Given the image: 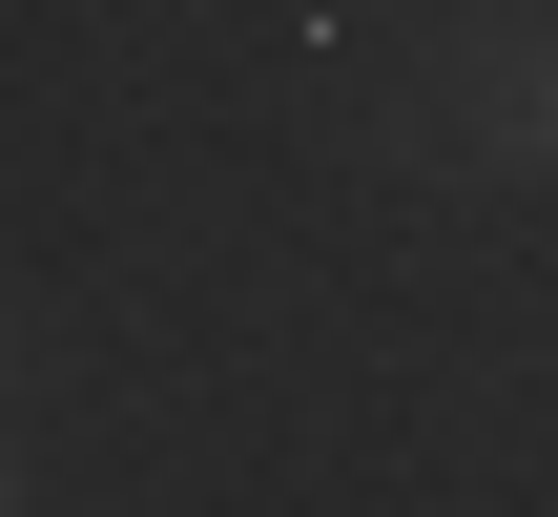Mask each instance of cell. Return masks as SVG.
<instances>
[{"instance_id": "obj_1", "label": "cell", "mask_w": 558, "mask_h": 517, "mask_svg": "<svg viewBox=\"0 0 558 517\" xmlns=\"http://www.w3.org/2000/svg\"><path fill=\"white\" fill-rule=\"evenodd\" d=\"M456 124H476L497 166H558V0H538V21H497V41H476V83H456Z\"/></svg>"}]
</instances>
